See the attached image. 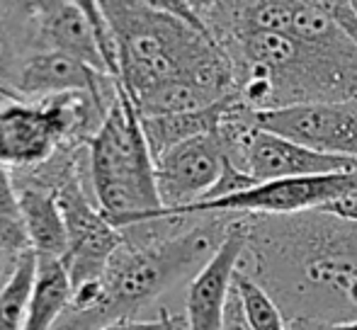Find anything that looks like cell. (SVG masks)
Listing matches in <instances>:
<instances>
[{
	"instance_id": "obj_18",
	"label": "cell",
	"mask_w": 357,
	"mask_h": 330,
	"mask_svg": "<svg viewBox=\"0 0 357 330\" xmlns=\"http://www.w3.org/2000/svg\"><path fill=\"white\" fill-rule=\"evenodd\" d=\"M100 330H165V321L163 318H153V321H119V323H112V326H105Z\"/></svg>"
},
{
	"instance_id": "obj_3",
	"label": "cell",
	"mask_w": 357,
	"mask_h": 330,
	"mask_svg": "<svg viewBox=\"0 0 357 330\" xmlns=\"http://www.w3.org/2000/svg\"><path fill=\"white\" fill-rule=\"evenodd\" d=\"M250 112L357 100V44L335 24L319 39L273 29H238L216 39Z\"/></svg>"
},
{
	"instance_id": "obj_21",
	"label": "cell",
	"mask_w": 357,
	"mask_h": 330,
	"mask_svg": "<svg viewBox=\"0 0 357 330\" xmlns=\"http://www.w3.org/2000/svg\"><path fill=\"white\" fill-rule=\"evenodd\" d=\"M328 330H357V321H348V323H333V326H328Z\"/></svg>"
},
{
	"instance_id": "obj_19",
	"label": "cell",
	"mask_w": 357,
	"mask_h": 330,
	"mask_svg": "<svg viewBox=\"0 0 357 330\" xmlns=\"http://www.w3.org/2000/svg\"><path fill=\"white\" fill-rule=\"evenodd\" d=\"M287 330H328V326L319 321H309V318H289Z\"/></svg>"
},
{
	"instance_id": "obj_7",
	"label": "cell",
	"mask_w": 357,
	"mask_h": 330,
	"mask_svg": "<svg viewBox=\"0 0 357 330\" xmlns=\"http://www.w3.org/2000/svg\"><path fill=\"white\" fill-rule=\"evenodd\" d=\"M250 119L263 132L357 163V100L250 112Z\"/></svg>"
},
{
	"instance_id": "obj_1",
	"label": "cell",
	"mask_w": 357,
	"mask_h": 330,
	"mask_svg": "<svg viewBox=\"0 0 357 330\" xmlns=\"http://www.w3.org/2000/svg\"><path fill=\"white\" fill-rule=\"evenodd\" d=\"M243 221L248 241L238 269L268 292L287 321H357V223L321 209Z\"/></svg>"
},
{
	"instance_id": "obj_15",
	"label": "cell",
	"mask_w": 357,
	"mask_h": 330,
	"mask_svg": "<svg viewBox=\"0 0 357 330\" xmlns=\"http://www.w3.org/2000/svg\"><path fill=\"white\" fill-rule=\"evenodd\" d=\"M34 272H37V255L29 250L0 289V330H24Z\"/></svg>"
},
{
	"instance_id": "obj_11",
	"label": "cell",
	"mask_w": 357,
	"mask_h": 330,
	"mask_svg": "<svg viewBox=\"0 0 357 330\" xmlns=\"http://www.w3.org/2000/svg\"><path fill=\"white\" fill-rule=\"evenodd\" d=\"M39 52L34 3H0V104L20 100L24 63Z\"/></svg>"
},
{
	"instance_id": "obj_13",
	"label": "cell",
	"mask_w": 357,
	"mask_h": 330,
	"mask_svg": "<svg viewBox=\"0 0 357 330\" xmlns=\"http://www.w3.org/2000/svg\"><path fill=\"white\" fill-rule=\"evenodd\" d=\"M71 299L73 287L63 260L37 255V272L29 294L24 330H54L71 306Z\"/></svg>"
},
{
	"instance_id": "obj_12",
	"label": "cell",
	"mask_w": 357,
	"mask_h": 330,
	"mask_svg": "<svg viewBox=\"0 0 357 330\" xmlns=\"http://www.w3.org/2000/svg\"><path fill=\"white\" fill-rule=\"evenodd\" d=\"M13 182L17 187L22 226L32 253L63 260L68 250V231L56 194L42 184L27 182V180L13 178Z\"/></svg>"
},
{
	"instance_id": "obj_8",
	"label": "cell",
	"mask_w": 357,
	"mask_h": 330,
	"mask_svg": "<svg viewBox=\"0 0 357 330\" xmlns=\"http://www.w3.org/2000/svg\"><path fill=\"white\" fill-rule=\"evenodd\" d=\"M153 163L163 212H175L207 199L224 178L229 158L214 132L173 146Z\"/></svg>"
},
{
	"instance_id": "obj_4",
	"label": "cell",
	"mask_w": 357,
	"mask_h": 330,
	"mask_svg": "<svg viewBox=\"0 0 357 330\" xmlns=\"http://www.w3.org/2000/svg\"><path fill=\"white\" fill-rule=\"evenodd\" d=\"M117 37L119 85L132 100L170 83H192L214 102L238 97L231 58L209 34L163 8L160 0H105Z\"/></svg>"
},
{
	"instance_id": "obj_16",
	"label": "cell",
	"mask_w": 357,
	"mask_h": 330,
	"mask_svg": "<svg viewBox=\"0 0 357 330\" xmlns=\"http://www.w3.org/2000/svg\"><path fill=\"white\" fill-rule=\"evenodd\" d=\"M236 289H238L248 330H287V318L278 308V304L268 297V292L258 282H253L241 269L236 274Z\"/></svg>"
},
{
	"instance_id": "obj_22",
	"label": "cell",
	"mask_w": 357,
	"mask_h": 330,
	"mask_svg": "<svg viewBox=\"0 0 357 330\" xmlns=\"http://www.w3.org/2000/svg\"><path fill=\"white\" fill-rule=\"evenodd\" d=\"M350 3H353V10H355V13H357V0H350Z\"/></svg>"
},
{
	"instance_id": "obj_6",
	"label": "cell",
	"mask_w": 357,
	"mask_h": 330,
	"mask_svg": "<svg viewBox=\"0 0 357 330\" xmlns=\"http://www.w3.org/2000/svg\"><path fill=\"white\" fill-rule=\"evenodd\" d=\"M357 189V170L319 178H289L260 182L231 197L209 199V202L190 204L175 212H155L149 221L155 219H190L207 217V214H236V217H287V214L316 212L326 204L335 202L343 194ZM146 223V221H144Z\"/></svg>"
},
{
	"instance_id": "obj_14",
	"label": "cell",
	"mask_w": 357,
	"mask_h": 330,
	"mask_svg": "<svg viewBox=\"0 0 357 330\" xmlns=\"http://www.w3.org/2000/svg\"><path fill=\"white\" fill-rule=\"evenodd\" d=\"M238 97L224 100V102L214 104V107L199 109V112H185V114H168V117H142L144 136L149 141L151 156L153 161L170 151L173 146L190 141L195 136H204V134H214L219 129L221 119H224L226 109L236 102Z\"/></svg>"
},
{
	"instance_id": "obj_5",
	"label": "cell",
	"mask_w": 357,
	"mask_h": 330,
	"mask_svg": "<svg viewBox=\"0 0 357 330\" xmlns=\"http://www.w3.org/2000/svg\"><path fill=\"white\" fill-rule=\"evenodd\" d=\"M88 156L95 199L112 226H137L163 209L142 117L122 85L112 109L90 141Z\"/></svg>"
},
{
	"instance_id": "obj_10",
	"label": "cell",
	"mask_w": 357,
	"mask_h": 330,
	"mask_svg": "<svg viewBox=\"0 0 357 330\" xmlns=\"http://www.w3.org/2000/svg\"><path fill=\"white\" fill-rule=\"evenodd\" d=\"M34 17H37L39 52H56L71 56L85 66L100 73H107L102 54L95 42L93 24L83 5L66 3V0H39L34 3ZM109 76V73H107Z\"/></svg>"
},
{
	"instance_id": "obj_2",
	"label": "cell",
	"mask_w": 357,
	"mask_h": 330,
	"mask_svg": "<svg viewBox=\"0 0 357 330\" xmlns=\"http://www.w3.org/2000/svg\"><path fill=\"white\" fill-rule=\"evenodd\" d=\"M236 214L190 219H155L122 228L124 243L112 255L100 299L85 313H63L54 330H100L119 321H137L146 306L192 279L226 241Z\"/></svg>"
},
{
	"instance_id": "obj_20",
	"label": "cell",
	"mask_w": 357,
	"mask_h": 330,
	"mask_svg": "<svg viewBox=\"0 0 357 330\" xmlns=\"http://www.w3.org/2000/svg\"><path fill=\"white\" fill-rule=\"evenodd\" d=\"M160 318L165 321V330H180L178 328V321H175V316H170L165 308H160Z\"/></svg>"
},
{
	"instance_id": "obj_17",
	"label": "cell",
	"mask_w": 357,
	"mask_h": 330,
	"mask_svg": "<svg viewBox=\"0 0 357 330\" xmlns=\"http://www.w3.org/2000/svg\"><path fill=\"white\" fill-rule=\"evenodd\" d=\"M321 212L333 214V217H338V219H345V221L357 223V189H353V192H348V194H343V197L335 199V202L326 204Z\"/></svg>"
},
{
	"instance_id": "obj_9",
	"label": "cell",
	"mask_w": 357,
	"mask_h": 330,
	"mask_svg": "<svg viewBox=\"0 0 357 330\" xmlns=\"http://www.w3.org/2000/svg\"><path fill=\"white\" fill-rule=\"evenodd\" d=\"M245 221L236 217L226 241L190 279L185 297V330H226V308L245 253Z\"/></svg>"
}]
</instances>
